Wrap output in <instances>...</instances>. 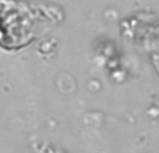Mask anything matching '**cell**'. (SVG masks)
<instances>
[{
  "mask_svg": "<svg viewBox=\"0 0 159 153\" xmlns=\"http://www.w3.org/2000/svg\"><path fill=\"white\" fill-rule=\"evenodd\" d=\"M157 67H158V71H159V57L157 59Z\"/></svg>",
  "mask_w": 159,
  "mask_h": 153,
  "instance_id": "1",
  "label": "cell"
}]
</instances>
